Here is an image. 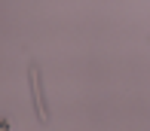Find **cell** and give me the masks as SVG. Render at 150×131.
Returning <instances> with one entry per match:
<instances>
[{
  "label": "cell",
  "instance_id": "cell-1",
  "mask_svg": "<svg viewBox=\"0 0 150 131\" xmlns=\"http://www.w3.org/2000/svg\"><path fill=\"white\" fill-rule=\"evenodd\" d=\"M12 125H9V119H0V131H9Z\"/></svg>",
  "mask_w": 150,
  "mask_h": 131
}]
</instances>
